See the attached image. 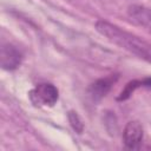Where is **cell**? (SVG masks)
<instances>
[{"label": "cell", "mask_w": 151, "mask_h": 151, "mask_svg": "<svg viewBox=\"0 0 151 151\" xmlns=\"http://www.w3.org/2000/svg\"><path fill=\"white\" fill-rule=\"evenodd\" d=\"M143 140V126L137 120H131L125 125L123 131L124 145L130 150L139 149Z\"/></svg>", "instance_id": "obj_4"}, {"label": "cell", "mask_w": 151, "mask_h": 151, "mask_svg": "<svg viewBox=\"0 0 151 151\" xmlns=\"http://www.w3.org/2000/svg\"><path fill=\"white\" fill-rule=\"evenodd\" d=\"M58 98L59 91L51 83H40L29 91V99L35 106H53Z\"/></svg>", "instance_id": "obj_2"}, {"label": "cell", "mask_w": 151, "mask_h": 151, "mask_svg": "<svg viewBox=\"0 0 151 151\" xmlns=\"http://www.w3.org/2000/svg\"><path fill=\"white\" fill-rule=\"evenodd\" d=\"M96 29L114 45L151 63V44L142 38L105 20H98L96 22Z\"/></svg>", "instance_id": "obj_1"}, {"label": "cell", "mask_w": 151, "mask_h": 151, "mask_svg": "<svg viewBox=\"0 0 151 151\" xmlns=\"http://www.w3.org/2000/svg\"><path fill=\"white\" fill-rule=\"evenodd\" d=\"M143 86H151V78H144V79H139V80H132L130 83H127L124 87V90L120 92V94L117 97V100L122 101V100H126L127 98L131 97V94L139 87Z\"/></svg>", "instance_id": "obj_7"}, {"label": "cell", "mask_w": 151, "mask_h": 151, "mask_svg": "<svg viewBox=\"0 0 151 151\" xmlns=\"http://www.w3.org/2000/svg\"><path fill=\"white\" fill-rule=\"evenodd\" d=\"M68 122H70L71 126L73 127V130H74L77 133H81V132H83L84 124H83V122L80 120V118H79V116L77 114V112H74V111H70V112H68Z\"/></svg>", "instance_id": "obj_8"}, {"label": "cell", "mask_w": 151, "mask_h": 151, "mask_svg": "<svg viewBox=\"0 0 151 151\" xmlns=\"http://www.w3.org/2000/svg\"><path fill=\"white\" fill-rule=\"evenodd\" d=\"M117 79H118V74H110L105 78H100V79L96 80L94 83H92L90 85L88 94L91 96V98L94 101L100 100L103 97H105L107 94V92L111 90V87L117 81Z\"/></svg>", "instance_id": "obj_5"}, {"label": "cell", "mask_w": 151, "mask_h": 151, "mask_svg": "<svg viewBox=\"0 0 151 151\" xmlns=\"http://www.w3.org/2000/svg\"><path fill=\"white\" fill-rule=\"evenodd\" d=\"M127 14L133 21L140 25H144V26H151V9L150 8H146L139 5H132L127 9Z\"/></svg>", "instance_id": "obj_6"}, {"label": "cell", "mask_w": 151, "mask_h": 151, "mask_svg": "<svg viewBox=\"0 0 151 151\" xmlns=\"http://www.w3.org/2000/svg\"><path fill=\"white\" fill-rule=\"evenodd\" d=\"M24 59L22 52L14 45L12 44H4L1 46V52H0V63L1 67L7 71H13L18 68Z\"/></svg>", "instance_id": "obj_3"}]
</instances>
